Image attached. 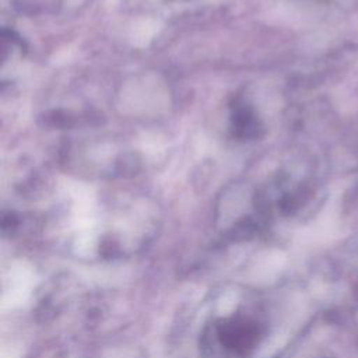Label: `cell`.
Wrapping results in <instances>:
<instances>
[{
	"label": "cell",
	"mask_w": 358,
	"mask_h": 358,
	"mask_svg": "<svg viewBox=\"0 0 358 358\" xmlns=\"http://www.w3.org/2000/svg\"><path fill=\"white\" fill-rule=\"evenodd\" d=\"M221 344L238 354H246L259 343L260 329L249 317H232L221 324L218 330Z\"/></svg>",
	"instance_id": "1"
},
{
	"label": "cell",
	"mask_w": 358,
	"mask_h": 358,
	"mask_svg": "<svg viewBox=\"0 0 358 358\" xmlns=\"http://www.w3.org/2000/svg\"><path fill=\"white\" fill-rule=\"evenodd\" d=\"M232 120H234V130L238 137L252 138V137H256L257 131L260 130V126L255 113L245 106L236 108Z\"/></svg>",
	"instance_id": "2"
}]
</instances>
